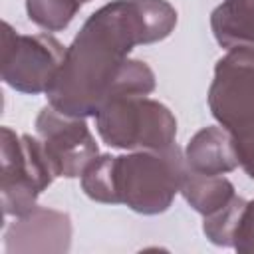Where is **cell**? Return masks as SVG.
<instances>
[{
  "label": "cell",
  "mask_w": 254,
  "mask_h": 254,
  "mask_svg": "<svg viewBox=\"0 0 254 254\" xmlns=\"http://www.w3.org/2000/svg\"><path fill=\"white\" fill-rule=\"evenodd\" d=\"M175 26L177 10L167 0H113L101 6L67 46L46 91L50 105L71 117H95L111 99L153 93V69L127 56L135 46L169 38Z\"/></svg>",
  "instance_id": "6da1fadb"
},
{
  "label": "cell",
  "mask_w": 254,
  "mask_h": 254,
  "mask_svg": "<svg viewBox=\"0 0 254 254\" xmlns=\"http://www.w3.org/2000/svg\"><path fill=\"white\" fill-rule=\"evenodd\" d=\"M189 167L175 143L161 151H133L113 157V183L117 204L139 214H161L181 190Z\"/></svg>",
  "instance_id": "7a4b0ae2"
},
{
  "label": "cell",
  "mask_w": 254,
  "mask_h": 254,
  "mask_svg": "<svg viewBox=\"0 0 254 254\" xmlns=\"http://www.w3.org/2000/svg\"><path fill=\"white\" fill-rule=\"evenodd\" d=\"M95 129L113 149L161 151L175 145L177 119L161 101L147 95H123L95 113Z\"/></svg>",
  "instance_id": "3957f363"
},
{
  "label": "cell",
  "mask_w": 254,
  "mask_h": 254,
  "mask_svg": "<svg viewBox=\"0 0 254 254\" xmlns=\"http://www.w3.org/2000/svg\"><path fill=\"white\" fill-rule=\"evenodd\" d=\"M2 175L0 200L6 216H26L38 204V196L54 183L56 171L48 159L42 139L18 135L2 127Z\"/></svg>",
  "instance_id": "277c9868"
},
{
  "label": "cell",
  "mask_w": 254,
  "mask_h": 254,
  "mask_svg": "<svg viewBox=\"0 0 254 254\" xmlns=\"http://www.w3.org/2000/svg\"><path fill=\"white\" fill-rule=\"evenodd\" d=\"M65 50L50 34L24 36L4 22L0 48L2 81L20 93H46L65 58Z\"/></svg>",
  "instance_id": "5b68a950"
},
{
  "label": "cell",
  "mask_w": 254,
  "mask_h": 254,
  "mask_svg": "<svg viewBox=\"0 0 254 254\" xmlns=\"http://www.w3.org/2000/svg\"><path fill=\"white\" fill-rule=\"evenodd\" d=\"M208 107L234 137L254 129V46L232 48L216 62Z\"/></svg>",
  "instance_id": "8992f818"
},
{
  "label": "cell",
  "mask_w": 254,
  "mask_h": 254,
  "mask_svg": "<svg viewBox=\"0 0 254 254\" xmlns=\"http://www.w3.org/2000/svg\"><path fill=\"white\" fill-rule=\"evenodd\" d=\"M36 131L56 171V177L75 179L99 155L85 117H71L46 105L36 117Z\"/></svg>",
  "instance_id": "52a82bcc"
},
{
  "label": "cell",
  "mask_w": 254,
  "mask_h": 254,
  "mask_svg": "<svg viewBox=\"0 0 254 254\" xmlns=\"http://www.w3.org/2000/svg\"><path fill=\"white\" fill-rule=\"evenodd\" d=\"M71 244V220L65 212L36 206L30 214L16 218L4 234L8 254H62Z\"/></svg>",
  "instance_id": "ba28073f"
},
{
  "label": "cell",
  "mask_w": 254,
  "mask_h": 254,
  "mask_svg": "<svg viewBox=\"0 0 254 254\" xmlns=\"http://www.w3.org/2000/svg\"><path fill=\"white\" fill-rule=\"evenodd\" d=\"M187 167L202 175H226L238 167L234 135L224 127H204L185 149Z\"/></svg>",
  "instance_id": "9c48e42d"
},
{
  "label": "cell",
  "mask_w": 254,
  "mask_h": 254,
  "mask_svg": "<svg viewBox=\"0 0 254 254\" xmlns=\"http://www.w3.org/2000/svg\"><path fill=\"white\" fill-rule=\"evenodd\" d=\"M210 30L218 46L232 50L254 46V0H224L210 14Z\"/></svg>",
  "instance_id": "30bf717a"
},
{
  "label": "cell",
  "mask_w": 254,
  "mask_h": 254,
  "mask_svg": "<svg viewBox=\"0 0 254 254\" xmlns=\"http://www.w3.org/2000/svg\"><path fill=\"white\" fill-rule=\"evenodd\" d=\"M179 192L190 204V208L202 216L214 214L216 210L226 206L236 196L234 185L226 177L202 175V173H194L190 169L187 171Z\"/></svg>",
  "instance_id": "8fae6325"
},
{
  "label": "cell",
  "mask_w": 254,
  "mask_h": 254,
  "mask_svg": "<svg viewBox=\"0 0 254 254\" xmlns=\"http://www.w3.org/2000/svg\"><path fill=\"white\" fill-rule=\"evenodd\" d=\"M81 190L95 202L117 204L113 183V155H97L81 173Z\"/></svg>",
  "instance_id": "7c38bea8"
},
{
  "label": "cell",
  "mask_w": 254,
  "mask_h": 254,
  "mask_svg": "<svg viewBox=\"0 0 254 254\" xmlns=\"http://www.w3.org/2000/svg\"><path fill=\"white\" fill-rule=\"evenodd\" d=\"M79 0H26L28 18L48 32H62L77 14Z\"/></svg>",
  "instance_id": "4fadbf2b"
},
{
  "label": "cell",
  "mask_w": 254,
  "mask_h": 254,
  "mask_svg": "<svg viewBox=\"0 0 254 254\" xmlns=\"http://www.w3.org/2000/svg\"><path fill=\"white\" fill-rule=\"evenodd\" d=\"M244 204H246V200L236 194L226 206H222L214 214L204 216L202 232L206 234V238L212 244H216V246H232L234 228H236V222H238V216H240Z\"/></svg>",
  "instance_id": "5bb4252c"
},
{
  "label": "cell",
  "mask_w": 254,
  "mask_h": 254,
  "mask_svg": "<svg viewBox=\"0 0 254 254\" xmlns=\"http://www.w3.org/2000/svg\"><path fill=\"white\" fill-rule=\"evenodd\" d=\"M232 248L244 254L254 252V200H246L232 236Z\"/></svg>",
  "instance_id": "9a60e30c"
},
{
  "label": "cell",
  "mask_w": 254,
  "mask_h": 254,
  "mask_svg": "<svg viewBox=\"0 0 254 254\" xmlns=\"http://www.w3.org/2000/svg\"><path fill=\"white\" fill-rule=\"evenodd\" d=\"M236 145V155H238V165L244 169V173L254 179V129L234 137Z\"/></svg>",
  "instance_id": "2e32d148"
},
{
  "label": "cell",
  "mask_w": 254,
  "mask_h": 254,
  "mask_svg": "<svg viewBox=\"0 0 254 254\" xmlns=\"http://www.w3.org/2000/svg\"><path fill=\"white\" fill-rule=\"evenodd\" d=\"M79 2H81V4H83V2H89V0H79Z\"/></svg>",
  "instance_id": "e0dca14e"
}]
</instances>
